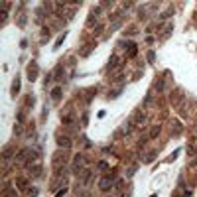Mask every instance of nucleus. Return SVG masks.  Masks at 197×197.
Segmentation results:
<instances>
[{"mask_svg":"<svg viewBox=\"0 0 197 197\" xmlns=\"http://www.w3.org/2000/svg\"><path fill=\"white\" fill-rule=\"evenodd\" d=\"M191 146H193V150H197V138H193V140H191Z\"/></svg>","mask_w":197,"mask_h":197,"instance_id":"nucleus-16","label":"nucleus"},{"mask_svg":"<svg viewBox=\"0 0 197 197\" xmlns=\"http://www.w3.org/2000/svg\"><path fill=\"white\" fill-rule=\"evenodd\" d=\"M99 187H101V191H109L110 187H112V179H110V177H103V179L99 181Z\"/></svg>","mask_w":197,"mask_h":197,"instance_id":"nucleus-2","label":"nucleus"},{"mask_svg":"<svg viewBox=\"0 0 197 197\" xmlns=\"http://www.w3.org/2000/svg\"><path fill=\"white\" fill-rule=\"evenodd\" d=\"M57 144L63 146V148H69V146H71V140H69L67 136H59V138H57Z\"/></svg>","mask_w":197,"mask_h":197,"instance_id":"nucleus-4","label":"nucleus"},{"mask_svg":"<svg viewBox=\"0 0 197 197\" xmlns=\"http://www.w3.org/2000/svg\"><path fill=\"white\" fill-rule=\"evenodd\" d=\"M65 164H67V154L61 152V150H59V152H55L53 154V168L59 172V170H61V166H65Z\"/></svg>","mask_w":197,"mask_h":197,"instance_id":"nucleus-1","label":"nucleus"},{"mask_svg":"<svg viewBox=\"0 0 197 197\" xmlns=\"http://www.w3.org/2000/svg\"><path fill=\"white\" fill-rule=\"evenodd\" d=\"M170 32H172V24H168V26H166V30L160 34V38H168V36H170Z\"/></svg>","mask_w":197,"mask_h":197,"instance_id":"nucleus-9","label":"nucleus"},{"mask_svg":"<svg viewBox=\"0 0 197 197\" xmlns=\"http://www.w3.org/2000/svg\"><path fill=\"white\" fill-rule=\"evenodd\" d=\"M28 79L30 81H36L38 79V65L36 63H32V65L28 67Z\"/></svg>","mask_w":197,"mask_h":197,"instance_id":"nucleus-3","label":"nucleus"},{"mask_svg":"<svg viewBox=\"0 0 197 197\" xmlns=\"http://www.w3.org/2000/svg\"><path fill=\"white\" fill-rule=\"evenodd\" d=\"M116 65H118V57H116V55H112V57H110V61H109V67L112 69V67H116Z\"/></svg>","mask_w":197,"mask_h":197,"instance_id":"nucleus-8","label":"nucleus"},{"mask_svg":"<svg viewBox=\"0 0 197 197\" xmlns=\"http://www.w3.org/2000/svg\"><path fill=\"white\" fill-rule=\"evenodd\" d=\"M83 164H85V158H83V156H77L75 162H73V168H75V170H79ZM79 172H81V170H79Z\"/></svg>","mask_w":197,"mask_h":197,"instance_id":"nucleus-6","label":"nucleus"},{"mask_svg":"<svg viewBox=\"0 0 197 197\" xmlns=\"http://www.w3.org/2000/svg\"><path fill=\"white\" fill-rule=\"evenodd\" d=\"M99 168H101V170H103V172H105V170H107V168H109V166H107V162H99Z\"/></svg>","mask_w":197,"mask_h":197,"instance_id":"nucleus-15","label":"nucleus"},{"mask_svg":"<svg viewBox=\"0 0 197 197\" xmlns=\"http://www.w3.org/2000/svg\"><path fill=\"white\" fill-rule=\"evenodd\" d=\"M174 130L175 132H181V124H179V120H174Z\"/></svg>","mask_w":197,"mask_h":197,"instance_id":"nucleus-13","label":"nucleus"},{"mask_svg":"<svg viewBox=\"0 0 197 197\" xmlns=\"http://www.w3.org/2000/svg\"><path fill=\"white\" fill-rule=\"evenodd\" d=\"M51 99H53V101H59V99H61V89H59V87L53 89V93H51Z\"/></svg>","mask_w":197,"mask_h":197,"instance_id":"nucleus-7","label":"nucleus"},{"mask_svg":"<svg viewBox=\"0 0 197 197\" xmlns=\"http://www.w3.org/2000/svg\"><path fill=\"white\" fill-rule=\"evenodd\" d=\"M158 134H160V126H154L152 130H150V138H156Z\"/></svg>","mask_w":197,"mask_h":197,"instance_id":"nucleus-10","label":"nucleus"},{"mask_svg":"<svg viewBox=\"0 0 197 197\" xmlns=\"http://www.w3.org/2000/svg\"><path fill=\"white\" fill-rule=\"evenodd\" d=\"M136 120H138V122H144V120H146V116H144L142 112H138V114H136Z\"/></svg>","mask_w":197,"mask_h":197,"instance_id":"nucleus-14","label":"nucleus"},{"mask_svg":"<svg viewBox=\"0 0 197 197\" xmlns=\"http://www.w3.org/2000/svg\"><path fill=\"white\" fill-rule=\"evenodd\" d=\"M65 36H67V34H63V36H61V38H59V40H57V44H55V45H53L55 49H59V45L63 44V40H65Z\"/></svg>","mask_w":197,"mask_h":197,"instance_id":"nucleus-12","label":"nucleus"},{"mask_svg":"<svg viewBox=\"0 0 197 197\" xmlns=\"http://www.w3.org/2000/svg\"><path fill=\"white\" fill-rule=\"evenodd\" d=\"M16 183H18V187H26V179H24V177H16Z\"/></svg>","mask_w":197,"mask_h":197,"instance_id":"nucleus-11","label":"nucleus"},{"mask_svg":"<svg viewBox=\"0 0 197 197\" xmlns=\"http://www.w3.org/2000/svg\"><path fill=\"white\" fill-rule=\"evenodd\" d=\"M18 93H20V79L16 77V79H14V83H12V95L16 97Z\"/></svg>","mask_w":197,"mask_h":197,"instance_id":"nucleus-5","label":"nucleus"}]
</instances>
